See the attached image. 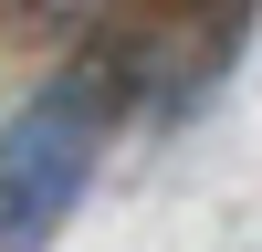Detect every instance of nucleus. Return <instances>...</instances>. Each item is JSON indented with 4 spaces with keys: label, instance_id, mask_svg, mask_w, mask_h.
Here are the masks:
<instances>
[{
    "label": "nucleus",
    "instance_id": "obj_1",
    "mask_svg": "<svg viewBox=\"0 0 262 252\" xmlns=\"http://www.w3.org/2000/svg\"><path fill=\"white\" fill-rule=\"evenodd\" d=\"M95 147H105L95 74H53L11 126H0V252H42L63 231V210L95 179Z\"/></svg>",
    "mask_w": 262,
    "mask_h": 252
},
{
    "label": "nucleus",
    "instance_id": "obj_2",
    "mask_svg": "<svg viewBox=\"0 0 262 252\" xmlns=\"http://www.w3.org/2000/svg\"><path fill=\"white\" fill-rule=\"evenodd\" d=\"M42 11H105V0H42Z\"/></svg>",
    "mask_w": 262,
    "mask_h": 252
}]
</instances>
